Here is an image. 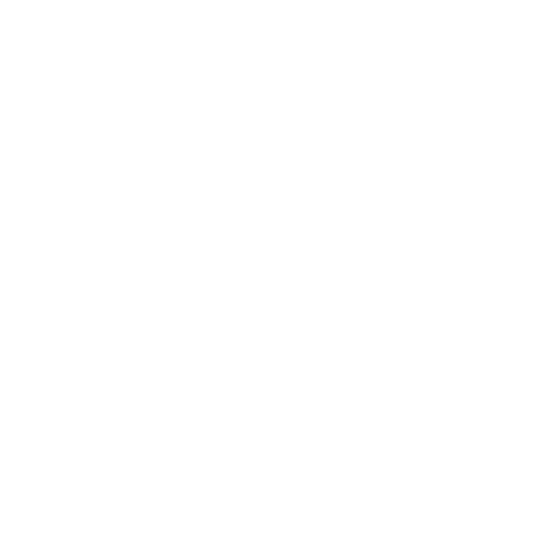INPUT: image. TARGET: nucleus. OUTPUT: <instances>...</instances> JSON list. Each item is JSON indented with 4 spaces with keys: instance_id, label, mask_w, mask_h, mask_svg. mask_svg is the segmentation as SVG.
Wrapping results in <instances>:
<instances>
[]
</instances>
